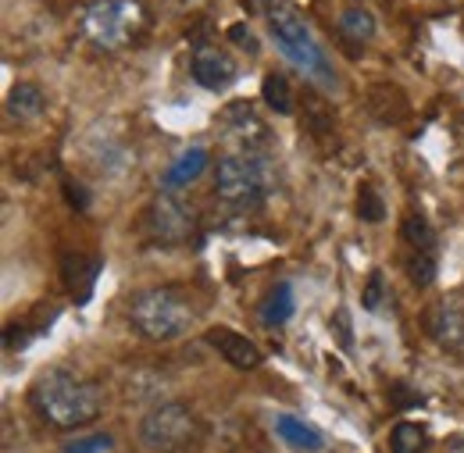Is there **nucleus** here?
Returning <instances> with one entry per match:
<instances>
[{
  "mask_svg": "<svg viewBox=\"0 0 464 453\" xmlns=\"http://www.w3.org/2000/svg\"><path fill=\"white\" fill-rule=\"evenodd\" d=\"M29 400L36 407V414L54 425V429H79L101 418L104 410V393L97 382H90L86 375L72 371V368H54L47 375L36 379V386L29 390Z\"/></svg>",
  "mask_w": 464,
  "mask_h": 453,
  "instance_id": "1",
  "label": "nucleus"
},
{
  "mask_svg": "<svg viewBox=\"0 0 464 453\" xmlns=\"http://www.w3.org/2000/svg\"><path fill=\"white\" fill-rule=\"evenodd\" d=\"M129 322L143 340L172 342L193 329L197 311L179 285H150L129 300Z\"/></svg>",
  "mask_w": 464,
  "mask_h": 453,
  "instance_id": "2",
  "label": "nucleus"
},
{
  "mask_svg": "<svg viewBox=\"0 0 464 453\" xmlns=\"http://www.w3.org/2000/svg\"><path fill=\"white\" fill-rule=\"evenodd\" d=\"M276 186V161L265 150H232L218 161L215 193L239 211H254L268 200Z\"/></svg>",
  "mask_w": 464,
  "mask_h": 453,
  "instance_id": "3",
  "label": "nucleus"
},
{
  "mask_svg": "<svg viewBox=\"0 0 464 453\" xmlns=\"http://www.w3.org/2000/svg\"><path fill=\"white\" fill-rule=\"evenodd\" d=\"M265 14H268V29H272V40L279 43V51L290 57L304 75H311V79L333 86V82H336V72L329 68V61L322 54L318 40H314L311 29L304 25L300 11H296L293 4H286V0H265Z\"/></svg>",
  "mask_w": 464,
  "mask_h": 453,
  "instance_id": "4",
  "label": "nucleus"
},
{
  "mask_svg": "<svg viewBox=\"0 0 464 453\" xmlns=\"http://www.w3.org/2000/svg\"><path fill=\"white\" fill-rule=\"evenodd\" d=\"M82 33L101 51H125L147 33V11L140 0H93L82 11Z\"/></svg>",
  "mask_w": 464,
  "mask_h": 453,
  "instance_id": "5",
  "label": "nucleus"
},
{
  "mask_svg": "<svg viewBox=\"0 0 464 453\" xmlns=\"http://www.w3.org/2000/svg\"><path fill=\"white\" fill-rule=\"evenodd\" d=\"M140 439L154 453H197L200 439H204V425L193 407H186L179 400H165L143 414Z\"/></svg>",
  "mask_w": 464,
  "mask_h": 453,
  "instance_id": "6",
  "label": "nucleus"
},
{
  "mask_svg": "<svg viewBox=\"0 0 464 453\" xmlns=\"http://www.w3.org/2000/svg\"><path fill=\"white\" fill-rule=\"evenodd\" d=\"M147 228H150V236L154 239H161V243H182L186 236H189V228H193V218H189V211L175 200V197H158L154 204H150V211H147Z\"/></svg>",
  "mask_w": 464,
  "mask_h": 453,
  "instance_id": "7",
  "label": "nucleus"
},
{
  "mask_svg": "<svg viewBox=\"0 0 464 453\" xmlns=\"http://www.w3.org/2000/svg\"><path fill=\"white\" fill-rule=\"evenodd\" d=\"M189 72H193V82H200L211 93L229 90L236 82V61L218 47H197V54L189 61Z\"/></svg>",
  "mask_w": 464,
  "mask_h": 453,
  "instance_id": "8",
  "label": "nucleus"
},
{
  "mask_svg": "<svg viewBox=\"0 0 464 453\" xmlns=\"http://www.w3.org/2000/svg\"><path fill=\"white\" fill-rule=\"evenodd\" d=\"M208 346L218 350L232 368H239V371H254V368H261V350L254 346V340H246L243 333H236V329H229V325H215V329H208Z\"/></svg>",
  "mask_w": 464,
  "mask_h": 453,
  "instance_id": "9",
  "label": "nucleus"
},
{
  "mask_svg": "<svg viewBox=\"0 0 464 453\" xmlns=\"http://www.w3.org/2000/svg\"><path fill=\"white\" fill-rule=\"evenodd\" d=\"M425 329H429V336L436 340V346H443V350H450V353L464 350V311L458 304H447V300H443V304L429 307Z\"/></svg>",
  "mask_w": 464,
  "mask_h": 453,
  "instance_id": "10",
  "label": "nucleus"
},
{
  "mask_svg": "<svg viewBox=\"0 0 464 453\" xmlns=\"http://www.w3.org/2000/svg\"><path fill=\"white\" fill-rule=\"evenodd\" d=\"M226 125L232 129V136L236 140H243V147L239 150H265L261 143H265V121L254 114V108L246 104V101H236L229 104V111H226Z\"/></svg>",
  "mask_w": 464,
  "mask_h": 453,
  "instance_id": "11",
  "label": "nucleus"
},
{
  "mask_svg": "<svg viewBox=\"0 0 464 453\" xmlns=\"http://www.w3.org/2000/svg\"><path fill=\"white\" fill-rule=\"evenodd\" d=\"M61 272H64V283H68L75 300H90L101 265H97V257H86V254H64Z\"/></svg>",
  "mask_w": 464,
  "mask_h": 453,
  "instance_id": "12",
  "label": "nucleus"
},
{
  "mask_svg": "<svg viewBox=\"0 0 464 453\" xmlns=\"http://www.w3.org/2000/svg\"><path fill=\"white\" fill-rule=\"evenodd\" d=\"M47 111V97L36 82H14L7 93V114L14 121H36L40 114Z\"/></svg>",
  "mask_w": 464,
  "mask_h": 453,
  "instance_id": "13",
  "label": "nucleus"
},
{
  "mask_svg": "<svg viewBox=\"0 0 464 453\" xmlns=\"http://www.w3.org/2000/svg\"><path fill=\"white\" fill-rule=\"evenodd\" d=\"M368 108L372 114L379 118V121H386V125H397V121H404L407 118V97L397 90V86H390V82H379V86H372V93H368Z\"/></svg>",
  "mask_w": 464,
  "mask_h": 453,
  "instance_id": "14",
  "label": "nucleus"
},
{
  "mask_svg": "<svg viewBox=\"0 0 464 453\" xmlns=\"http://www.w3.org/2000/svg\"><path fill=\"white\" fill-rule=\"evenodd\" d=\"M276 432L290 443L293 450H322L325 447V439H322V432L314 429V425H307V421H300V418H293V414H276Z\"/></svg>",
  "mask_w": 464,
  "mask_h": 453,
  "instance_id": "15",
  "label": "nucleus"
},
{
  "mask_svg": "<svg viewBox=\"0 0 464 453\" xmlns=\"http://www.w3.org/2000/svg\"><path fill=\"white\" fill-rule=\"evenodd\" d=\"M208 169V150L204 147H189L175 158V165L165 171V189H179V186H189L193 178H200V171Z\"/></svg>",
  "mask_w": 464,
  "mask_h": 453,
  "instance_id": "16",
  "label": "nucleus"
},
{
  "mask_svg": "<svg viewBox=\"0 0 464 453\" xmlns=\"http://www.w3.org/2000/svg\"><path fill=\"white\" fill-rule=\"evenodd\" d=\"M340 36L350 40L353 47L372 43L375 40V14L368 7H361V4H350L347 11L340 14Z\"/></svg>",
  "mask_w": 464,
  "mask_h": 453,
  "instance_id": "17",
  "label": "nucleus"
},
{
  "mask_svg": "<svg viewBox=\"0 0 464 453\" xmlns=\"http://www.w3.org/2000/svg\"><path fill=\"white\" fill-rule=\"evenodd\" d=\"M296 311V300H293V285L279 283L268 289V296L261 300V322L272 329V325H286Z\"/></svg>",
  "mask_w": 464,
  "mask_h": 453,
  "instance_id": "18",
  "label": "nucleus"
},
{
  "mask_svg": "<svg viewBox=\"0 0 464 453\" xmlns=\"http://www.w3.org/2000/svg\"><path fill=\"white\" fill-rule=\"evenodd\" d=\"M425 447H429L425 425H418V421L393 425V432H390V453H425Z\"/></svg>",
  "mask_w": 464,
  "mask_h": 453,
  "instance_id": "19",
  "label": "nucleus"
},
{
  "mask_svg": "<svg viewBox=\"0 0 464 453\" xmlns=\"http://www.w3.org/2000/svg\"><path fill=\"white\" fill-rule=\"evenodd\" d=\"M261 97H265V104L276 114H293V90L290 82H286V75L268 72L265 82H261Z\"/></svg>",
  "mask_w": 464,
  "mask_h": 453,
  "instance_id": "20",
  "label": "nucleus"
},
{
  "mask_svg": "<svg viewBox=\"0 0 464 453\" xmlns=\"http://www.w3.org/2000/svg\"><path fill=\"white\" fill-rule=\"evenodd\" d=\"M404 272L411 285H418V289L436 283V257H432V250H411L404 261Z\"/></svg>",
  "mask_w": 464,
  "mask_h": 453,
  "instance_id": "21",
  "label": "nucleus"
},
{
  "mask_svg": "<svg viewBox=\"0 0 464 453\" xmlns=\"http://www.w3.org/2000/svg\"><path fill=\"white\" fill-rule=\"evenodd\" d=\"M401 236L411 250H432L436 246V232L425 222V215H404V226H401Z\"/></svg>",
  "mask_w": 464,
  "mask_h": 453,
  "instance_id": "22",
  "label": "nucleus"
},
{
  "mask_svg": "<svg viewBox=\"0 0 464 453\" xmlns=\"http://www.w3.org/2000/svg\"><path fill=\"white\" fill-rule=\"evenodd\" d=\"M357 215H361V222H372V226L386 218L382 197H379L372 186H361V189H357Z\"/></svg>",
  "mask_w": 464,
  "mask_h": 453,
  "instance_id": "23",
  "label": "nucleus"
},
{
  "mask_svg": "<svg viewBox=\"0 0 464 453\" xmlns=\"http://www.w3.org/2000/svg\"><path fill=\"white\" fill-rule=\"evenodd\" d=\"M111 447H115L111 436H82V439L64 443V453H111Z\"/></svg>",
  "mask_w": 464,
  "mask_h": 453,
  "instance_id": "24",
  "label": "nucleus"
},
{
  "mask_svg": "<svg viewBox=\"0 0 464 453\" xmlns=\"http://www.w3.org/2000/svg\"><path fill=\"white\" fill-rule=\"evenodd\" d=\"M379 304H382V272H372L364 289V311H379Z\"/></svg>",
  "mask_w": 464,
  "mask_h": 453,
  "instance_id": "25",
  "label": "nucleus"
},
{
  "mask_svg": "<svg viewBox=\"0 0 464 453\" xmlns=\"http://www.w3.org/2000/svg\"><path fill=\"white\" fill-rule=\"evenodd\" d=\"M64 193H68V204H72V207H79V211L90 204V200H86V189H82L79 182H72V178H64Z\"/></svg>",
  "mask_w": 464,
  "mask_h": 453,
  "instance_id": "26",
  "label": "nucleus"
},
{
  "mask_svg": "<svg viewBox=\"0 0 464 453\" xmlns=\"http://www.w3.org/2000/svg\"><path fill=\"white\" fill-rule=\"evenodd\" d=\"M229 36L236 40V43H250V29H246V25H232Z\"/></svg>",
  "mask_w": 464,
  "mask_h": 453,
  "instance_id": "27",
  "label": "nucleus"
},
{
  "mask_svg": "<svg viewBox=\"0 0 464 453\" xmlns=\"http://www.w3.org/2000/svg\"><path fill=\"white\" fill-rule=\"evenodd\" d=\"M447 453H464V436H454V439L447 443Z\"/></svg>",
  "mask_w": 464,
  "mask_h": 453,
  "instance_id": "28",
  "label": "nucleus"
}]
</instances>
